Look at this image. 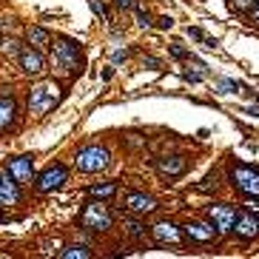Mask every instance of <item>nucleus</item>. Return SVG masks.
Here are the masks:
<instances>
[{
  "mask_svg": "<svg viewBox=\"0 0 259 259\" xmlns=\"http://www.w3.org/2000/svg\"><path fill=\"white\" fill-rule=\"evenodd\" d=\"M63 97V89L57 80H40L29 89V97H26V106H29V114L35 117H46L52 111Z\"/></svg>",
  "mask_w": 259,
  "mask_h": 259,
  "instance_id": "nucleus-1",
  "label": "nucleus"
},
{
  "mask_svg": "<svg viewBox=\"0 0 259 259\" xmlns=\"http://www.w3.org/2000/svg\"><path fill=\"white\" fill-rule=\"evenodd\" d=\"M80 228L89 233H108L114 228V214L103 199H89L80 211Z\"/></svg>",
  "mask_w": 259,
  "mask_h": 259,
  "instance_id": "nucleus-2",
  "label": "nucleus"
},
{
  "mask_svg": "<svg viewBox=\"0 0 259 259\" xmlns=\"http://www.w3.org/2000/svg\"><path fill=\"white\" fill-rule=\"evenodd\" d=\"M52 52H54V66H57L63 74H69V77L80 74V66H83L80 43H74L69 37H57L54 46H52Z\"/></svg>",
  "mask_w": 259,
  "mask_h": 259,
  "instance_id": "nucleus-3",
  "label": "nucleus"
},
{
  "mask_svg": "<svg viewBox=\"0 0 259 259\" xmlns=\"http://www.w3.org/2000/svg\"><path fill=\"white\" fill-rule=\"evenodd\" d=\"M228 182L242 197H248V199L259 197V168H253V165L233 162L231 168H228Z\"/></svg>",
  "mask_w": 259,
  "mask_h": 259,
  "instance_id": "nucleus-4",
  "label": "nucleus"
},
{
  "mask_svg": "<svg viewBox=\"0 0 259 259\" xmlns=\"http://www.w3.org/2000/svg\"><path fill=\"white\" fill-rule=\"evenodd\" d=\"M74 165L83 174H100L111 165V154H108L106 145H83L74 157Z\"/></svg>",
  "mask_w": 259,
  "mask_h": 259,
  "instance_id": "nucleus-5",
  "label": "nucleus"
},
{
  "mask_svg": "<svg viewBox=\"0 0 259 259\" xmlns=\"http://www.w3.org/2000/svg\"><path fill=\"white\" fill-rule=\"evenodd\" d=\"M236 214H239V211H236V205H231V202H208L205 205V219L219 231V236L233 233Z\"/></svg>",
  "mask_w": 259,
  "mask_h": 259,
  "instance_id": "nucleus-6",
  "label": "nucleus"
},
{
  "mask_svg": "<svg viewBox=\"0 0 259 259\" xmlns=\"http://www.w3.org/2000/svg\"><path fill=\"white\" fill-rule=\"evenodd\" d=\"M179 228H182L185 242H191V245H214V242L222 239L219 231H216L208 219L205 222H202V219H194V222H185V225H179Z\"/></svg>",
  "mask_w": 259,
  "mask_h": 259,
  "instance_id": "nucleus-7",
  "label": "nucleus"
},
{
  "mask_svg": "<svg viewBox=\"0 0 259 259\" xmlns=\"http://www.w3.org/2000/svg\"><path fill=\"white\" fill-rule=\"evenodd\" d=\"M151 236L157 245H171V248H179L185 236H182V228L177 222H171V219H160V222L151 225Z\"/></svg>",
  "mask_w": 259,
  "mask_h": 259,
  "instance_id": "nucleus-8",
  "label": "nucleus"
},
{
  "mask_svg": "<svg viewBox=\"0 0 259 259\" xmlns=\"http://www.w3.org/2000/svg\"><path fill=\"white\" fill-rule=\"evenodd\" d=\"M125 211L131 216H148L160 211V202L151 197V194H143V191H128L125 194Z\"/></svg>",
  "mask_w": 259,
  "mask_h": 259,
  "instance_id": "nucleus-9",
  "label": "nucleus"
},
{
  "mask_svg": "<svg viewBox=\"0 0 259 259\" xmlns=\"http://www.w3.org/2000/svg\"><path fill=\"white\" fill-rule=\"evenodd\" d=\"M154 168L162 179H179L188 171V157L185 154H165V157H157Z\"/></svg>",
  "mask_w": 259,
  "mask_h": 259,
  "instance_id": "nucleus-10",
  "label": "nucleus"
},
{
  "mask_svg": "<svg viewBox=\"0 0 259 259\" xmlns=\"http://www.w3.org/2000/svg\"><path fill=\"white\" fill-rule=\"evenodd\" d=\"M66 179H69V171H66V165L57 162V165H49V168L35 179V188L40 191V194H52V191L66 185Z\"/></svg>",
  "mask_w": 259,
  "mask_h": 259,
  "instance_id": "nucleus-11",
  "label": "nucleus"
},
{
  "mask_svg": "<svg viewBox=\"0 0 259 259\" xmlns=\"http://www.w3.org/2000/svg\"><path fill=\"white\" fill-rule=\"evenodd\" d=\"M18 66H20L23 74L37 77V74L46 72V57H43V52H37V49H32V46H23L20 54H18Z\"/></svg>",
  "mask_w": 259,
  "mask_h": 259,
  "instance_id": "nucleus-12",
  "label": "nucleus"
},
{
  "mask_svg": "<svg viewBox=\"0 0 259 259\" xmlns=\"http://www.w3.org/2000/svg\"><path fill=\"white\" fill-rule=\"evenodd\" d=\"M233 233H236L242 242L259 239V216L250 214V211H239V214H236V222H233Z\"/></svg>",
  "mask_w": 259,
  "mask_h": 259,
  "instance_id": "nucleus-13",
  "label": "nucleus"
},
{
  "mask_svg": "<svg viewBox=\"0 0 259 259\" xmlns=\"http://www.w3.org/2000/svg\"><path fill=\"white\" fill-rule=\"evenodd\" d=\"M6 174H9L18 185H26V182H32V177H35V160H32V157H15V160L6 162Z\"/></svg>",
  "mask_w": 259,
  "mask_h": 259,
  "instance_id": "nucleus-14",
  "label": "nucleus"
},
{
  "mask_svg": "<svg viewBox=\"0 0 259 259\" xmlns=\"http://www.w3.org/2000/svg\"><path fill=\"white\" fill-rule=\"evenodd\" d=\"M20 202V185L3 171L0 174V208H12Z\"/></svg>",
  "mask_w": 259,
  "mask_h": 259,
  "instance_id": "nucleus-15",
  "label": "nucleus"
},
{
  "mask_svg": "<svg viewBox=\"0 0 259 259\" xmlns=\"http://www.w3.org/2000/svg\"><path fill=\"white\" fill-rule=\"evenodd\" d=\"M18 120V103L12 94H0V134L9 131L12 125Z\"/></svg>",
  "mask_w": 259,
  "mask_h": 259,
  "instance_id": "nucleus-16",
  "label": "nucleus"
},
{
  "mask_svg": "<svg viewBox=\"0 0 259 259\" xmlns=\"http://www.w3.org/2000/svg\"><path fill=\"white\" fill-rule=\"evenodd\" d=\"M26 43L37 52H43V49H52V35L43 26H26Z\"/></svg>",
  "mask_w": 259,
  "mask_h": 259,
  "instance_id": "nucleus-17",
  "label": "nucleus"
},
{
  "mask_svg": "<svg viewBox=\"0 0 259 259\" xmlns=\"http://www.w3.org/2000/svg\"><path fill=\"white\" fill-rule=\"evenodd\" d=\"M86 194H89L91 199H111L117 194V182L114 179H103V182H91L89 188H86Z\"/></svg>",
  "mask_w": 259,
  "mask_h": 259,
  "instance_id": "nucleus-18",
  "label": "nucleus"
},
{
  "mask_svg": "<svg viewBox=\"0 0 259 259\" xmlns=\"http://www.w3.org/2000/svg\"><path fill=\"white\" fill-rule=\"evenodd\" d=\"M123 228H125V236H131V239H143V236H145V222L140 219V216L125 219Z\"/></svg>",
  "mask_w": 259,
  "mask_h": 259,
  "instance_id": "nucleus-19",
  "label": "nucleus"
},
{
  "mask_svg": "<svg viewBox=\"0 0 259 259\" xmlns=\"http://www.w3.org/2000/svg\"><path fill=\"white\" fill-rule=\"evenodd\" d=\"M239 89H242V83H239V80H231V77H222V80L214 83V91H216V94H236Z\"/></svg>",
  "mask_w": 259,
  "mask_h": 259,
  "instance_id": "nucleus-20",
  "label": "nucleus"
},
{
  "mask_svg": "<svg viewBox=\"0 0 259 259\" xmlns=\"http://www.w3.org/2000/svg\"><path fill=\"white\" fill-rule=\"evenodd\" d=\"M60 259H94V256H91V250L86 245H69L60 253Z\"/></svg>",
  "mask_w": 259,
  "mask_h": 259,
  "instance_id": "nucleus-21",
  "label": "nucleus"
},
{
  "mask_svg": "<svg viewBox=\"0 0 259 259\" xmlns=\"http://www.w3.org/2000/svg\"><path fill=\"white\" fill-rule=\"evenodd\" d=\"M168 54L174 57V60H179V63L191 60V49H185L182 43H171V46H168Z\"/></svg>",
  "mask_w": 259,
  "mask_h": 259,
  "instance_id": "nucleus-22",
  "label": "nucleus"
},
{
  "mask_svg": "<svg viewBox=\"0 0 259 259\" xmlns=\"http://www.w3.org/2000/svg\"><path fill=\"white\" fill-rule=\"evenodd\" d=\"M89 6L94 15H100L103 18V23H111V12H108V6L103 3V0H89Z\"/></svg>",
  "mask_w": 259,
  "mask_h": 259,
  "instance_id": "nucleus-23",
  "label": "nucleus"
},
{
  "mask_svg": "<svg viewBox=\"0 0 259 259\" xmlns=\"http://www.w3.org/2000/svg\"><path fill=\"white\" fill-rule=\"evenodd\" d=\"M20 49H23V46H20L18 40H12V37H9V40H0V52L6 54V57H18Z\"/></svg>",
  "mask_w": 259,
  "mask_h": 259,
  "instance_id": "nucleus-24",
  "label": "nucleus"
},
{
  "mask_svg": "<svg viewBox=\"0 0 259 259\" xmlns=\"http://www.w3.org/2000/svg\"><path fill=\"white\" fill-rule=\"evenodd\" d=\"M134 18H137V26L140 29H148V26H154L151 23V15L143 9V6H134Z\"/></svg>",
  "mask_w": 259,
  "mask_h": 259,
  "instance_id": "nucleus-25",
  "label": "nucleus"
},
{
  "mask_svg": "<svg viewBox=\"0 0 259 259\" xmlns=\"http://www.w3.org/2000/svg\"><path fill=\"white\" fill-rule=\"evenodd\" d=\"M250 6H253V0H231V12L236 15H248Z\"/></svg>",
  "mask_w": 259,
  "mask_h": 259,
  "instance_id": "nucleus-26",
  "label": "nucleus"
},
{
  "mask_svg": "<svg viewBox=\"0 0 259 259\" xmlns=\"http://www.w3.org/2000/svg\"><path fill=\"white\" fill-rule=\"evenodd\" d=\"M140 66H143V69H151V72H160V69H162V63L157 60L154 54H143V60H140Z\"/></svg>",
  "mask_w": 259,
  "mask_h": 259,
  "instance_id": "nucleus-27",
  "label": "nucleus"
},
{
  "mask_svg": "<svg viewBox=\"0 0 259 259\" xmlns=\"http://www.w3.org/2000/svg\"><path fill=\"white\" fill-rule=\"evenodd\" d=\"M248 23L250 26H259V0H253V6L248 12Z\"/></svg>",
  "mask_w": 259,
  "mask_h": 259,
  "instance_id": "nucleus-28",
  "label": "nucleus"
},
{
  "mask_svg": "<svg viewBox=\"0 0 259 259\" xmlns=\"http://www.w3.org/2000/svg\"><path fill=\"white\" fill-rule=\"evenodd\" d=\"M185 35L191 37V40H199V43L205 40V32H202V29H197V26H188V29H185Z\"/></svg>",
  "mask_w": 259,
  "mask_h": 259,
  "instance_id": "nucleus-29",
  "label": "nucleus"
},
{
  "mask_svg": "<svg viewBox=\"0 0 259 259\" xmlns=\"http://www.w3.org/2000/svg\"><path fill=\"white\" fill-rule=\"evenodd\" d=\"M111 6L120 9V12H128V9H134L137 3H134V0H111Z\"/></svg>",
  "mask_w": 259,
  "mask_h": 259,
  "instance_id": "nucleus-30",
  "label": "nucleus"
},
{
  "mask_svg": "<svg viewBox=\"0 0 259 259\" xmlns=\"http://www.w3.org/2000/svg\"><path fill=\"white\" fill-rule=\"evenodd\" d=\"M182 77H185V83H202L205 80V72H185Z\"/></svg>",
  "mask_w": 259,
  "mask_h": 259,
  "instance_id": "nucleus-31",
  "label": "nucleus"
},
{
  "mask_svg": "<svg viewBox=\"0 0 259 259\" xmlns=\"http://www.w3.org/2000/svg\"><path fill=\"white\" fill-rule=\"evenodd\" d=\"M245 211H250V214H256V216H259V197L248 199V202H245Z\"/></svg>",
  "mask_w": 259,
  "mask_h": 259,
  "instance_id": "nucleus-32",
  "label": "nucleus"
},
{
  "mask_svg": "<svg viewBox=\"0 0 259 259\" xmlns=\"http://www.w3.org/2000/svg\"><path fill=\"white\" fill-rule=\"evenodd\" d=\"M157 26H160V29H171V26H174V18H171V15H162V18L157 20Z\"/></svg>",
  "mask_w": 259,
  "mask_h": 259,
  "instance_id": "nucleus-33",
  "label": "nucleus"
},
{
  "mask_svg": "<svg viewBox=\"0 0 259 259\" xmlns=\"http://www.w3.org/2000/svg\"><path fill=\"white\" fill-rule=\"evenodd\" d=\"M128 54H131L128 49H117V52H114V63H125V60H128Z\"/></svg>",
  "mask_w": 259,
  "mask_h": 259,
  "instance_id": "nucleus-34",
  "label": "nucleus"
},
{
  "mask_svg": "<svg viewBox=\"0 0 259 259\" xmlns=\"http://www.w3.org/2000/svg\"><path fill=\"white\" fill-rule=\"evenodd\" d=\"M245 114H250V117H259V106H248V108H245Z\"/></svg>",
  "mask_w": 259,
  "mask_h": 259,
  "instance_id": "nucleus-35",
  "label": "nucleus"
},
{
  "mask_svg": "<svg viewBox=\"0 0 259 259\" xmlns=\"http://www.w3.org/2000/svg\"><path fill=\"white\" fill-rule=\"evenodd\" d=\"M0 222H3V211H0Z\"/></svg>",
  "mask_w": 259,
  "mask_h": 259,
  "instance_id": "nucleus-36",
  "label": "nucleus"
}]
</instances>
